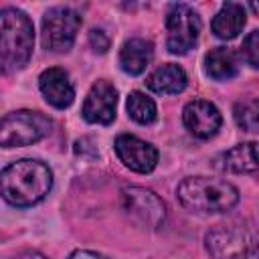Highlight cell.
Segmentation results:
<instances>
[{
    "instance_id": "obj_23",
    "label": "cell",
    "mask_w": 259,
    "mask_h": 259,
    "mask_svg": "<svg viewBox=\"0 0 259 259\" xmlns=\"http://www.w3.org/2000/svg\"><path fill=\"white\" fill-rule=\"evenodd\" d=\"M12 259H47V257L42 253H38V251H22Z\"/></svg>"
},
{
    "instance_id": "obj_18",
    "label": "cell",
    "mask_w": 259,
    "mask_h": 259,
    "mask_svg": "<svg viewBox=\"0 0 259 259\" xmlns=\"http://www.w3.org/2000/svg\"><path fill=\"white\" fill-rule=\"evenodd\" d=\"M127 115L136 121V123H142V125H150L156 121L158 117V109H156V103L152 97H148L146 93L142 91H132L130 97H127Z\"/></svg>"
},
{
    "instance_id": "obj_12",
    "label": "cell",
    "mask_w": 259,
    "mask_h": 259,
    "mask_svg": "<svg viewBox=\"0 0 259 259\" xmlns=\"http://www.w3.org/2000/svg\"><path fill=\"white\" fill-rule=\"evenodd\" d=\"M38 89L47 103H51L57 109H65L75 99V87L69 79V73L59 67H51L40 73L38 77Z\"/></svg>"
},
{
    "instance_id": "obj_5",
    "label": "cell",
    "mask_w": 259,
    "mask_h": 259,
    "mask_svg": "<svg viewBox=\"0 0 259 259\" xmlns=\"http://www.w3.org/2000/svg\"><path fill=\"white\" fill-rule=\"evenodd\" d=\"M53 121L32 109H18L2 117L0 123V144L2 148H20L30 146L45 136H49Z\"/></svg>"
},
{
    "instance_id": "obj_13",
    "label": "cell",
    "mask_w": 259,
    "mask_h": 259,
    "mask_svg": "<svg viewBox=\"0 0 259 259\" xmlns=\"http://www.w3.org/2000/svg\"><path fill=\"white\" fill-rule=\"evenodd\" d=\"M217 168L231 174H249L259 180V142L239 144L217 158Z\"/></svg>"
},
{
    "instance_id": "obj_16",
    "label": "cell",
    "mask_w": 259,
    "mask_h": 259,
    "mask_svg": "<svg viewBox=\"0 0 259 259\" xmlns=\"http://www.w3.org/2000/svg\"><path fill=\"white\" fill-rule=\"evenodd\" d=\"M245 22H247V14H245L243 4L225 2L221 6V10L214 14V18L210 22V28H212L214 36H219L223 40H231V38L239 36Z\"/></svg>"
},
{
    "instance_id": "obj_7",
    "label": "cell",
    "mask_w": 259,
    "mask_h": 259,
    "mask_svg": "<svg viewBox=\"0 0 259 259\" xmlns=\"http://www.w3.org/2000/svg\"><path fill=\"white\" fill-rule=\"evenodd\" d=\"M81 16L67 6L49 8L40 22V40L47 51L53 53H67L79 32Z\"/></svg>"
},
{
    "instance_id": "obj_24",
    "label": "cell",
    "mask_w": 259,
    "mask_h": 259,
    "mask_svg": "<svg viewBox=\"0 0 259 259\" xmlns=\"http://www.w3.org/2000/svg\"><path fill=\"white\" fill-rule=\"evenodd\" d=\"M249 8H251L253 12H257V14H259V4H257V2H251V4H249Z\"/></svg>"
},
{
    "instance_id": "obj_17",
    "label": "cell",
    "mask_w": 259,
    "mask_h": 259,
    "mask_svg": "<svg viewBox=\"0 0 259 259\" xmlns=\"http://www.w3.org/2000/svg\"><path fill=\"white\" fill-rule=\"evenodd\" d=\"M204 73L214 81H229L239 73V57L233 49L217 47L204 55Z\"/></svg>"
},
{
    "instance_id": "obj_9",
    "label": "cell",
    "mask_w": 259,
    "mask_h": 259,
    "mask_svg": "<svg viewBox=\"0 0 259 259\" xmlns=\"http://www.w3.org/2000/svg\"><path fill=\"white\" fill-rule=\"evenodd\" d=\"M113 148H115V154H117L119 162L125 168L134 170V172L148 174L158 164V150L150 142L140 140L138 136L121 134V136L115 138Z\"/></svg>"
},
{
    "instance_id": "obj_2",
    "label": "cell",
    "mask_w": 259,
    "mask_h": 259,
    "mask_svg": "<svg viewBox=\"0 0 259 259\" xmlns=\"http://www.w3.org/2000/svg\"><path fill=\"white\" fill-rule=\"evenodd\" d=\"M176 196L186 210L200 214L227 212L239 202V190L231 182L206 176L184 178L176 188Z\"/></svg>"
},
{
    "instance_id": "obj_22",
    "label": "cell",
    "mask_w": 259,
    "mask_h": 259,
    "mask_svg": "<svg viewBox=\"0 0 259 259\" xmlns=\"http://www.w3.org/2000/svg\"><path fill=\"white\" fill-rule=\"evenodd\" d=\"M69 259H109V257H105V255H101V253H97V251L77 249V251H73V253L69 255Z\"/></svg>"
},
{
    "instance_id": "obj_1",
    "label": "cell",
    "mask_w": 259,
    "mask_h": 259,
    "mask_svg": "<svg viewBox=\"0 0 259 259\" xmlns=\"http://www.w3.org/2000/svg\"><path fill=\"white\" fill-rule=\"evenodd\" d=\"M53 188V170L32 158H22L8 164L0 176V190L8 204L26 208L40 202Z\"/></svg>"
},
{
    "instance_id": "obj_21",
    "label": "cell",
    "mask_w": 259,
    "mask_h": 259,
    "mask_svg": "<svg viewBox=\"0 0 259 259\" xmlns=\"http://www.w3.org/2000/svg\"><path fill=\"white\" fill-rule=\"evenodd\" d=\"M89 38H91V45L95 47V51H99V53H105V51H107L109 40H107V36L103 34V30L93 28V30H91V34H89Z\"/></svg>"
},
{
    "instance_id": "obj_3",
    "label": "cell",
    "mask_w": 259,
    "mask_h": 259,
    "mask_svg": "<svg viewBox=\"0 0 259 259\" xmlns=\"http://www.w3.org/2000/svg\"><path fill=\"white\" fill-rule=\"evenodd\" d=\"M34 30L30 18L18 8L0 12V65L4 73L20 71L32 55Z\"/></svg>"
},
{
    "instance_id": "obj_10",
    "label": "cell",
    "mask_w": 259,
    "mask_h": 259,
    "mask_svg": "<svg viewBox=\"0 0 259 259\" xmlns=\"http://www.w3.org/2000/svg\"><path fill=\"white\" fill-rule=\"evenodd\" d=\"M115 107H117V89L109 81H95L83 101V119L89 123H101L107 125L115 119Z\"/></svg>"
},
{
    "instance_id": "obj_6",
    "label": "cell",
    "mask_w": 259,
    "mask_h": 259,
    "mask_svg": "<svg viewBox=\"0 0 259 259\" xmlns=\"http://www.w3.org/2000/svg\"><path fill=\"white\" fill-rule=\"evenodd\" d=\"M202 22L198 12L184 4V2H176L170 4L168 12H166V47L172 55H186L198 40Z\"/></svg>"
},
{
    "instance_id": "obj_4",
    "label": "cell",
    "mask_w": 259,
    "mask_h": 259,
    "mask_svg": "<svg viewBox=\"0 0 259 259\" xmlns=\"http://www.w3.org/2000/svg\"><path fill=\"white\" fill-rule=\"evenodd\" d=\"M210 259H259V231L243 221L219 223L204 235Z\"/></svg>"
},
{
    "instance_id": "obj_14",
    "label": "cell",
    "mask_w": 259,
    "mask_h": 259,
    "mask_svg": "<svg viewBox=\"0 0 259 259\" xmlns=\"http://www.w3.org/2000/svg\"><path fill=\"white\" fill-rule=\"evenodd\" d=\"M186 83H188L186 71L180 65H174V63H166V65L154 69L146 79V87L150 91L158 93V95L180 93V91H184Z\"/></svg>"
},
{
    "instance_id": "obj_19",
    "label": "cell",
    "mask_w": 259,
    "mask_h": 259,
    "mask_svg": "<svg viewBox=\"0 0 259 259\" xmlns=\"http://www.w3.org/2000/svg\"><path fill=\"white\" fill-rule=\"evenodd\" d=\"M235 121L245 132H259V97L241 99L233 109Z\"/></svg>"
},
{
    "instance_id": "obj_8",
    "label": "cell",
    "mask_w": 259,
    "mask_h": 259,
    "mask_svg": "<svg viewBox=\"0 0 259 259\" xmlns=\"http://www.w3.org/2000/svg\"><path fill=\"white\" fill-rule=\"evenodd\" d=\"M121 206L127 217L144 229H160L166 223V204L150 188L127 186L121 190Z\"/></svg>"
},
{
    "instance_id": "obj_15",
    "label": "cell",
    "mask_w": 259,
    "mask_h": 259,
    "mask_svg": "<svg viewBox=\"0 0 259 259\" xmlns=\"http://www.w3.org/2000/svg\"><path fill=\"white\" fill-rule=\"evenodd\" d=\"M154 59V45L146 38H130L123 42L119 51V65L121 71L127 75H140L146 71V67Z\"/></svg>"
},
{
    "instance_id": "obj_11",
    "label": "cell",
    "mask_w": 259,
    "mask_h": 259,
    "mask_svg": "<svg viewBox=\"0 0 259 259\" xmlns=\"http://www.w3.org/2000/svg\"><path fill=\"white\" fill-rule=\"evenodd\" d=\"M182 121H184V127L194 138L208 140L221 130L223 115H221V111L214 103L204 101V99H194V101L184 105Z\"/></svg>"
},
{
    "instance_id": "obj_20",
    "label": "cell",
    "mask_w": 259,
    "mask_h": 259,
    "mask_svg": "<svg viewBox=\"0 0 259 259\" xmlns=\"http://www.w3.org/2000/svg\"><path fill=\"white\" fill-rule=\"evenodd\" d=\"M241 55L251 67L259 69V30H253L243 38Z\"/></svg>"
}]
</instances>
